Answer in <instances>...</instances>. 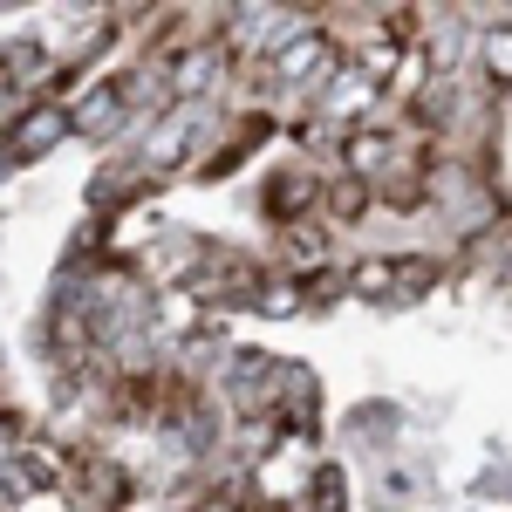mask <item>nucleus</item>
Listing matches in <instances>:
<instances>
[{
    "label": "nucleus",
    "mask_w": 512,
    "mask_h": 512,
    "mask_svg": "<svg viewBox=\"0 0 512 512\" xmlns=\"http://www.w3.org/2000/svg\"><path fill=\"white\" fill-rule=\"evenodd\" d=\"M198 512H246V506H239V492H205Z\"/></svg>",
    "instance_id": "2eb2a0df"
},
{
    "label": "nucleus",
    "mask_w": 512,
    "mask_h": 512,
    "mask_svg": "<svg viewBox=\"0 0 512 512\" xmlns=\"http://www.w3.org/2000/svg\"><path fill=\"white\" fill-rule=\"evenodd\" d=\"M315 192H321V185L308 178V171H280L267 205H274V212H308V205H315Z\"/></svg>",
    "instance_id": "9b49d317"
},
{
    "label": "nucleus",
    "mask_w": 512,
    "mask_h": 512,
    "mask_svg": "<svg viewBox=\"0 0 512 512\" xmlns=\"http://www.w3.org/2000/svg\"><path fill=\"white\" fill-rule=\"evenodd\" d=\"M219 76H226V48L219 41H192L178 55V69H171V89H178V103H205L219 89Z\"/></svg>",
    "instance_id": "39448f33"
},
{
    "label": "nucleus",
    "mask_w": 512,
    "mask_h": 512,
    "mask_svg": "<svg viewBox=\"0 0 512 512\" xmlns=\"http://www.w3.org/2000/svg\"><path fill=\"white\" fill-rule=\"evenodd\" d=\"M328 82H335V89H328V117H335V123H342V117H362V110L376 103V89L355 76V69H349V76H328Z\"/></svg>",
    "instance_id": "1a4fd4ad"
},
{
    "label": "nucleus",
    "mask_w": 512,
    "mask_h": 512,
    "mask_svg": "<svg viewBox=\"0 0 512 512\" xmlns=\"http://www.w3.org/2000/svg\"><path fill=\"white\" fill-rule=\"evenodd\" d=\"M342 506H349L342 465H315V478H308V512H342Z\"/></svg>",
    "instance_id": "9d476101"
},
{
    "label": "nucleus",
    "mask_w": 512,
    "mask_h": 512,
    "mask_svg": "<svg viewBox=\"0 0 512 512\" xmlns=\"http://www.w3.org/2000/svg\"><path fill=\"white\" fill-rule=\"evenodd\" d=\"M123 110H130L123 76H103V82H89V89H76V103H69V130H82V137H110V130L123 123Z\"/></svg>",
    "instance_id": "f03ea898"
},
{
    "label": "nucleus",
    "mask_w": 512,
    "mask_h": 512,
    "mask_svg": "<svg viewBox=\"0 0 512 512\" xmlns=\"http://www.w3.org/2000/svg\"><path fill=\"white\" fill-rule=\"evenodd\" d=\"M205 130V103H178V110H164L151 123V137L137 144V164L144 171H178V164L192 158V137Z\"/></svg>",
    "instance_id": "f257e3e1"
},
{
    "label": "nucleus",
    "mask_w": 512,
    "mask_h": 512,
    "mask_svg": "<svg viewBox=\"0 0 512 512\" xmlns=\"http://www.w3.org/2000/svg\"><path fill=\"white\" fill-rule=\"evenodd\" d=\"M321 205H328V219H362V212H369V185L342 171V178L328 185V198H321Z\"/></svg>",
    "instance_id": "f8f14e48"
},
{
    "label": "nucleus",
    "mask_w": 512,
    "mask_h": 512,
    "mask_svg": "<svg viewBox=\"0 0 512 512\" xmlns=\"http://www.w3.org/2000/svg\"><path fill=\"white\" fill-rule=\"evenodd\" d=\"M253 308H260V315H294V308H301V280H267V287H253Z\"/></svg>",
    "instance_id": "4468645a"
},
{
    "label": "nucleus",
    "mask_w": 512,
    "mask_h": 512,
    "mask_svg": "<svg viewBox=\"0 0 512 512\" xmlns=\"http://www.w3.org/2000/svg\"><path fill=\"white\" fill-rule=\"evenodd\" d=\"M69 137V110L62 103H28V117L7 130V158H41Z\"/></svg>",
    "instance_id": "20e7f679"
},
{
    "label": "nucleus",
    "mask_w": 512,
    "mask_h": 512,
    "mask_svg": "<svg viewBox=\"0 0 512 512\" xmlns=\"http://www.w3.org/2000/svg\"><path fill=\"white\" fill-rule=\"evenodd\" d=\"M280 260H287L294 280L308 274V267H321V233L315 226H287V233H280Z\"/></svg>",
    "instance_id": "6e6552de"
},
{
    "label": "nucleus",
    "mask_w": 512,
    "mask_h": 512,
    "mask_svg": "<svg viewBox=\"0 0 512 512\" xmlns=\"http://www.w3.org/2000/svg\"><path fill=\"white\" fill-rule=\"evenodd\" d=\"M349 294L355 301H396V260H362V267H349Z\"/></svg>",
    "instance_id": "0eeeda50"
},
{
    "label": "nucleus",
    "mask_w": 512,
    "mask_h": 512,
    "mask_svg": "<svg viewBox=\"0 0 512 512\" xmlns=\"http://www.w3.org/2000/svg\"><path fill=\"white\" fill-rule=\"evenodd\" d=\"M478 55H485V76H492V82H512V21H506V28H485Z\"/></svg>",
    "instance_id": "ddd939ff"
},
{
    "label": "nucleus",
    "mask_w": 512,
    "mask_h": 512,
    "mask_svg": "<svg viewBox=\"0 0 512 512\" xmlns=\"http://www.w3.org/2000/svg\"><path fill=\"white\" fill-rule=\"evenodd\" d=\"M342 164H349V178H383L396 164V178H403V137H390V130H376V123H362V130H349L342 137Z\"/></svg>",
    "instance_id": "7ed1b4c3"
},
{
    "label": "nucleus",
    "mask_w": 512,
    "mask_h": 512,
    "mask_svg": "<svg viewBox=\"0 0 512 512\" xmlns=\"http://www.w3.org/2000/svg\"><path fill=\"white\" fill-rule=\"evenodd\" d=\"M424 192H431V205H444V212H472L478 205V171H465V164H431L424 171Z\"/></svg>",
    "instance_id": "423d86ee"
}]
</instances>
